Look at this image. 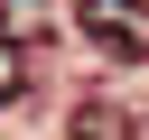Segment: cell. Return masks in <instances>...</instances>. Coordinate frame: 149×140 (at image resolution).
Instances as JSON below:
<instances>
[{
	"instance_id": "cell-3",
	"label": "cell",
	"mask_w": 149,
	"mask_h": 140,
	"mask_svg": "<svg viewBox=\"0 0 149 140\" xmlns=\"http://www.w3.org/2000/svg\"><path fill=\"white\" fill-rule=\"evenodd\" d=\"M65 131H74V140H140L121 103H74V112H65Z\"/></svg>"
},
{
	"instance_id": "cell-2",
	"label": "cell",
	"mask_w": 149,
	"mask_h": 140,
	"mask_svg": "<svg viewBox=\"0 0 149 140\" xmlns=\"http://www.w3.org/2000/svg\"><path fill=\"white\" fill-rule=\"evenodd\" d=\"M56 37V0H0V47H47Z\"/></svg>"
},
{
	"instance_id": "cell-1",
	"label": "cell",
	"mask_w": 149,
	"mask_h": 140,
	"mask_svg": "<svg viewBox=\"0 0 149 140\" xmlns=\"http://www.w3.org/2000/svg\"><path fill=\"white\" fill-rule=\"evenodd\" d=\"M74 37L121 65H149V0H74Z\"/></svg>"
},
{
	"instance_id": "cell-4",
	"label": "cell",
	"mask_w": 149,
	"mask_h": 140,
	"mask_svg": "<svg viewBox=\"0 0 149 140\" xmlns=\"http://www.w3.org/2000/svg\"><path fill=\"white\" fill-rule=\"evenodd\" d=\"M19 93H28V65H19L9 47H0V103H19Z\"/></svg>"
}]
</instances>
